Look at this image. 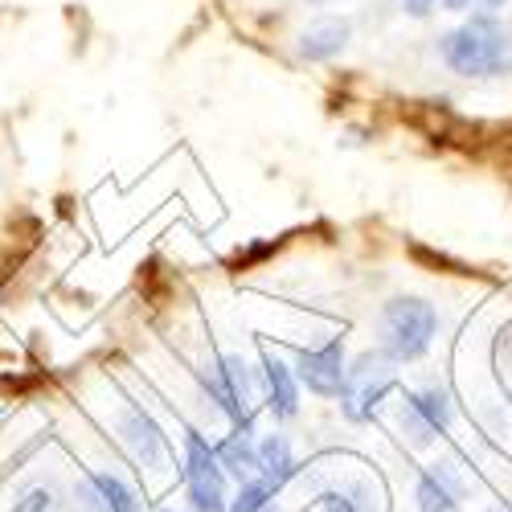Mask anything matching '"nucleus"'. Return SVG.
<instances>
[{
	"mask_svg": "<svg viewBox=\"0 0 512 512\" xmlns=\"http://www.w3.org/2000/svg\"><path fill=\"white\" fill-rule=\"evenodd\" d=\"M439 58L459 78H504L512 74V29L492 13H472L443 33Z\"/></svg>",
	"mask_w": 512,
	"mask_h": 512,
	"instance_id": "obj_1",
	"label": "nucleus"
},
{
	"mask_svg": "<svg viewBox=\"0 0 512 512\" xmlns=\"http://www.w3.org/2000/svg\"><path fill=\"white\" fill-rule=\"evenodd\" d=\"M201 394L213 402V410L226 414L234 431H254V414H259L263 390H259V369H250L238 353H218L205 369H197Z\"/></svg>",
	"mask_w": 512,
	"mask_h": 512,
	"instance_id": "obj_2",
	"label": "nucleus"
},
{
	"mask_svg": "<svg viewBox=\"0 0 512 512\" xmlns=\"http://www.w3.org/2000/svg\"><path fill=\"white\" fill-rule=\"evenodd\" d=\"M439 336V312L435 304L418 300V295H394V300L381 304L377 312V340L381 353L390 361L406 365V361H422L431 353Z\"/></svg>",
	"mask_w": 512,
	"mask_h": 512,
	"instance_id": "obj_3",
	"label": "nucleus"
},
{
	"mask_svg": "<svg viewBox=\"0 0 512 512\" xmlns=\"http://www.w3.org/2000/svg\"><path fill=\"white\" fill-rule=\"evenodd\" d=\"M394 390H398V361H390L381 349H365L345 365L340 414L349 422H369Z\"/></svg>",
	"mask_w": 512,
	"mask_h": 512,
	"instance_id": "obj_4",
	"label": "nucleus"
},
{
	"mask_svg": "<svg viewBox=\"0 0 512 512\" xmlns=\"http://www.w3.org/2000/svg\"><path fill=\"white\" fill-rule=\"evenodd\" d=\"M181 484L193 512H230V484L218 455L201 431L185 435V459H181Z\"/></svg>",
	"mask_w": 512,
	"mask_h": 512,
	"instance_id": "obj_5",
	"label": "nucleus"
},
{
	"mask_svg": "<svg viewBox=\"0 0 512 512\" xmlns=\"http://www.w3.org/2000/svg\"><path fill=\"white\" fill-rule=\"evenodd\" d=\"M455 418V402L443 386H422L410 390L398 406V431L406 435L410 447H431L439 435H447V426Z\"/></svg>",
	"mask_w": 512,
	"mask_h": 512,
	"instance_id": "obj_6",
	"label": "nucleus"
},
{
	"mask_svg": "<svg viewBox=\"0 0 512 512\" xmlns=\"http://www.w3.org/2000/svg\"><path fill=\"white\" fill-rule=\"evenodd\" d=\"M115 431H119L127 455H132L140 467L156 472V467L164 463V455H168V439H164V431H160V422H156L136 398H123L119 418H115Z\"/></svg>",
	"mask_w": 512,
	"mask_h": 512,
	"instance_id": "obj_7",
	"label": "nucleus"
},
{
	"mask_svg": "<svg viewBox=\"0 0 512 512\" xmlns=\"http://www.w3.org/2000/svg\"><path fill=\"white\" fill-rule=\"evenodd\" d=\"M345 340L332 336L316 349H300L295 357V381L300 390L316 394V398H340V386H345Z\"/></svg>",
	"mask_w": 512,
	"mask_h": 512,
	"instance_id": "obj_8",
	"label": "nucleus"
},
{
	"mask_svg": "<svg viewBox=\"0 0 512 512\" xmlns=\"http://www.w3.org/2000/svg\"><path fill=\"white\" fill-rule=\"evenodd\" d=\"M463 496H467V476H463V467L455 459L431 463L414 484L418 512H455Z\"/></svg>",
	"mask_w": 512,
	"mask_h": 512,
	"instance_id": "obj_9",
	"label": "nucleus"
},
{
	"mask_svg": "<svg viewBox=\"0 0 512 512\" xmlns=\"http://www.w3.org/2000/svg\"><path fill=\"white\" fill-rule=\"evenodd\" d=\"M82 512H140V496L119 472H87L74 484Z\"/></svg>",
	"mask_w": 512,
	"mask_h": 512,
	"instance_id": "obj_10",
	"label": "nucleus"
},
{
	"mask_svg": "<svg viewBox=\"0 0 512 512\" xmlns=\"http://www.w3.org/2000/svg\"><path fill=\"white\" fill-rule=\"evenodd\" d=\"M259 390H263L267 410L279 422L300 414V381H295V369L287 361H279L275 353H263L259 357Z\"/></svg>",
	"mask_w": 512,
	"mask_h": 512,
	"instance_id": "obj_11",
	"label": "nucleus"
},
{
	"mask_svg": "<svg viewBox=\"0 0 512 512\" xmlns=\"http://www.w3.org/2000/svg\"><path fill=\"white\" fill-rule=\"evenodd\" d=\"M349 37H353L349 17H320L300 33V58L304 62H332L336 54H345Z\"/></svg>",
	"mask_w": 512,
	"mask_h": 512,
	"instance_id": "obj_12",
	"label": "nucleus"
},
{
	"mask_svg": "<svg viewBox=\"0 0 512 512\" xmlns=\"http://www.w3.org/2000/svg\"><path fill=\"white\" fill-rule=\"evenodd\" d=\"M295 476H300V459L287 435H263L259 439V480H267L275 492H283Z\"/></svg>",
	"mask_w": 512,
	"mask_h": 512,
	"instance_id": "obj_13",
	"label": "nucleus"
},
{
	"mask_svg": "<svg viewBox=\"0 0 512 512\" xmlns=\"http://www.w3.org/2000/svg\"><path fill=\"white\" fill-rule=\"evenodd\" d=\"M213 455H218L222 472H230L238 484L259 476V439H254V431H230L218 447H213Z\"/></svg>",
	"mask_w": 512,
	"mask_h": 512,
	"instance_id": "obj_14",
	"label": "nucleus"
},
{
	"mask_svg": "<svg viewBox=\"0 0 512 512\" xmlns=\"http://www.w3.org/2000/svg\"><path fill=\"white\" fill-rule=\"evenodd\" d=\"M300 512H373V508H369V488L353 484V488H324Z\"/></svg>",
	"mask_w": 512,
	"mask_h": 512,
	"instance_id": "obj_15",
	"label": "nucleus"
},
{
	"mask_svg": "<svg viewBox=\"0 0 512 512\" xmlns=\"http://www.w3.org/2000/svg\"><path fill=\"white\" fill-rule=\"evenodd\" d=\"M230 512H279V492L267 480H242L238 492L230 496Z\"/></svg>",
	"mask_w": 512,
	"mask_h": 512,
	"instance_id": "obj_16",
	"label": "nucleus"
},
{
	"mask_svg": "<svg viewBox=\"0 0 512 512\" xmlns=\"http://www.w3.org/2000/svg\"><path fill=\"white\" fill-rule=\"evenodd\" d=\"M54 508V492L50 488H29L17 504H13V512H50Z\"/></svg>",
	"mask_w": 512,
	"mask_h": 512,
	"instance_id": "obj_17",
	"label": "nucleus"
},
{
	"mask_svg": "<svg viewBox=\"0 0 512 512\" xmlns=\"http://www.w3.org/2000/svg\"><path fill=\"white\" fill-rule=\"evenodd\" d=\"M447 9H455V13H463V9H472V5H488V9H500V5H508V0H443Z\"/></svg>",
	"mask_w": 512,
	"mask_h": 512,
	"instance_id": "obj_18",
	"label": "nucleus"
},
{
	"mask_svg": "<svg viewBox=\"0 0 512 512\" xmlns=\"http://www.w3.org/2000/svg\"><path fill=\"white\" fill-rule=\"evenodd\" d=\"M435 5H439V0H402V9H406L410 17H426V13H435Z\"/></svg>",
	"mask_w": 512,
	"mask_h": 512,
	"instance_id": "obj_19",
	"label": "nucleus"
},
{
	"mask_svg": "<svg viewBox=\"0 0 512 512\" xmlns=\"http://www.w3.org/2000/svg\"><path fill=\"white\" fill-rule=\"evenodd\" d=\"M484 512H512V504H492V508H484Z\"/></svg>",
	"mask_w": 512,
	"mask_h": 512,
	"instance_id": "obj_20",
	"label": "nucleus"
},
{
	"mask_svg": "<svg viewBox=\"0 0 512 512\" xmlns=\"http://www.w3.org/2000/svg\"><path fill=\"white\" fill-rule=\"evenodd\" d=\"M308 5H328V0H308Z\"/></svg>",
	"mask_w": 512,
	"mask_h": 512,
	"instance_id": "obj_21",
	"label": "nucleus"
},
{
	"mask_svg": "<svg viewBox=\"0 0 512 512\" xmlns=\"http://www.w3.org/2000/svg\"><path fill=\"white\" fill-rule=\"evenodd\" d=\"M164 512H173V508H164Z\"/></svg>",
	"mask_w": 512,
	"mask_h": 512,
	"instance_id": "obj_22",
	"label": "nucleus"
}]
</instances>
